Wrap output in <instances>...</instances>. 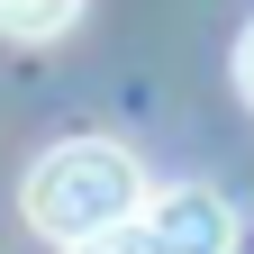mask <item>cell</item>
Listing matches in <instances>:
<instances>
[{"label": "cell", "mask_w": 254, "mask_h": 254, "mask_svg": "<svg viewBox=\"0 0 254 254\" xmlns=\"http://www.w3.org/2000/svg\"><path fill=\"white\" fill-rule=\"evenodd\" d=\"M127 218H145V164L109 136H64L27 164V227L55 245L109 236Z\"/></svg>", "instance_id": "cell-1"}, {"label": "cell", "mask_w": 254, "mask_h": 254, "mask_svg": "<svg viewBox=\"0 0 254 254\" xmlns=\"http://www.w3.org/2000/svg\"><path fill=\"white\" fill-rule=\"evenodd\" d=\"M154 227H164L173 254H236V209L218 200L209 182H173V190H154Z\"/></svg>", "instance_id": "cell-2"}, {"label": "cell", "mask_w": 254, "mask_h": 254, "mask_svg": "<svg viewBox=\"0 0 254 254\" xmlns=\"http://www.w3.org/2000/svg\"><path fill=\"white\" fill-rule=\"evenodd\" d=\"M73 18H82V0H0V37H18V46H55Z\"/></svg>", "instance_id": "cell-3"}, {"label": "cell", "mask_w": 254, "mask_h": 254, "mask_svg": "<svg viewBox=\"0 0 254 254\" xmlns=\"http://www.w3.org/2000/svg\"><path fill=\"white\" fill-rule=\"evenodd\" d=\"M64 254H173V245H164V227H154V218H127V227L82 236V245H64Z\"/></svg>", "instance_id": "cell-4"}, {"label": "cell", "mask_w": 254, "mask_h": 254, "mask_svg": "<svg viewBox=\"0 0 254 254\" xmlns=\"http://www.w3.org/2000/svg\"><path fill=\"white\" fill-rule=\"evenodd\" d=\"M236 100L254 109V27H245V37H236Z\"/></svg>", "instance_id": "cell-5"}]
</instances>
